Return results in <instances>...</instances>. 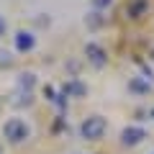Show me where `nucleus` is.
<instances>
[{"instance_id": "nucleus-5", "label": "nucleus", "mask_w": 154, "mask_h": 154, "mask_svg": "<svg viewBox=\"0 0 154 154\" xmlns=\"http://www.w3.org/2000/svg\"><path fill=\"white\" fill-rule=\"evenodd\" d=\"M36 46V38H33L31 31H18L16 33V49L18 51H31Z\"/></svg>"}, {"instance_id": "nucleus-2", "label": "nucleus", "mask_w": 154, "mask_h": 154, "mask_svg": "<svg viewBox=\"0 0 154 154\" xmlns=\"http://www.w3.org/2000/svg\"><path fill=\"white\" fill-rule=\"evenodd\" d=\"M3 136L11 144H21L23 139H28V126L21 118H11V121H5V126H3Z\"/></svg>"}, {"instance_id": "nucleus-13", "label": "nucleus", "mask_w": 154, "mask_h": 154, "mask_svg": "<svg viewBox=\"0 0 154 154\" xmlns=\"http://www.w3.org/2000/svg\"><path fill=\"white\" fill-rule=\"evenodd\" d=\"M5 28H8V23H5V18L0 16V36H3V33H5Z\"/></svg>"}, {"instance_id": "nucleus-14", "label": "nucleus", "mask_w": 154, "mask_h": 154, "mask_svg": "<svg viewBox=\"0 0 154 154\" xmlns=\"http://www.w3.org/2000/svg\"><path fill=\"white\" fill-rule=\"evenodd\" d=\"M152 118H154V108H152Z\"/></svg>"}, {"instance_id": "nucleus-8", "label": "nucleus", "mask_w": 154, "mask_h": 154, "mask_svg": "<svg viewBox=\"0 0 154 154\" xmlns=\"http://www.w3.org/2000/svg\"><path fill=\"white\" fill-rule=\"evenodd\" d=\"M144 11H146V0H136V3H131V5L126 8V13H128L131 18H141Z\"/></svg>"}, {"instance_id": "nucleus-6", "label": "nucleus", "mask_w": 154, "mask_h": 154, "mask_svg": "<svg viewBox=\"0 0 154 154\" xmlns=\"http://www.w3.org/2000/svg\"><path fill=\"white\" fill-rule=\"evenodd\" d=\"M62 93H64V98L67 95H75V98H82L85 93H88V88H85L80 80H72V82H67L64 88H62Z\"/></svg>"}, {"instance_id": "nucleus-4", "label": "nucleus", "mask_w": 154, "mask_h": 154, "mask_svg": "<svg viewBox=\"0 0 154 154\" xmlns=\"http://www.w3.org/2000/svg\"><path fill=\"white\" fill-rule=\"evenodd\" d=\"M85 54H88L90 64H95V67H103L105 62H108V57H105L103 46H98V44H88V46H85Z\"/></svg>"}, {"instance_id": "nucleus-12", "label": "nucleus", "mask_w": 154, "mask_h": 154, "mask_svg": "<svg viewBox=\"0 0 154 154\" xmlns=\"http://www.w3.org/2000/svg\"><path fill=\"white\" fill-rule=\"evenodd\" d=\"M90 3H93V8H95V11H103V8H108L110 3H113V0H90Z\"/></svg>"}, {"instance_id": "nucleus-15", "label": "nucleus", "mask_w": 154, "mask_h": 154, "mask_svg": "<svg viewBox=\"0 0 154 154\" xmlns=\"http://www.w3.org/2000/svg\"><path fill=\"white\" fill-rule=\"evenodd\" d=\"M152 57H154V51H152Z\"/></svg>"}, {"instance_id": "nucleus-10", "label": "nucleus", "mask_w": 154, "mask_h": 154, "mask_svg": "<svg viewBox=\"0 0 154 154\" xmlns=\"http://www.w3.org/2000/svg\"><path fill=\"white\" fill-rule=\"evenodd\" d=\"M11 64H13L11 51H3V49H0V67H11Z\"/></svg>"}, {"instance_id": "nucleus-1", "label": "nucleus", "mask_w": 154, "mask_h": 154, "mask_svg": "<svg viewBox=\"0 0 154 154\" xmlns=\"http://www.w3.org/2000/svg\"><path fill=\"white\" fill-rule=\"evenodd\" d=\"M105 128H108V123H105L103 116H90V118L82 121L80 134H82V139H88V141H98V139H103Z\"/></svg>"}, {"instance_id": "nucleus-11", "label": "nucleus", "mask_w": 154, "mask_h": 154, "mask_svg": "<svg viewBox=\"0 0 154 154\" xmlns=\"http://www.w3.org/2000/svg\"><path fill=\"white\" fill-rule=\"evenodd\" d=\"M88 23H90L93 28H98L100 23H103V18H100V13H98V11H95V13H90V16H88Z\"/></svg>"}, {"instance_id": "nucleus-3", "label": "nucleus", "mask_w": 154, "mask_h": 154, "mask_svg": "<svg viewBox=\"0 0 154 154\" xmlns=\"http://www.w3.org/2000/svg\"><path fill=\"white\" fill-rule=\"evenodd\" d=\"M146 139V131H144L141 126H126L121 131V141L126 144V146H136L139 141H144Z\"/></svg>"}, {"instance_id": "nucleus-7", "label": "nucleus", "mask_w": 154, "mask_h": 154, "mask_svg": "<svg viewBox=\"0 0 154 154\" xmlns=\"http://www.w3.org/2000/svg\"><path fill=\"white\" fill-rule=\"evenodd\" d=\"M33 85H36V75H33V72H23V75L18 77V88L26 90V95H28V90H31Z\"/></svg>"}, {"instance_id": "nucleus-9", "label": "nucleus", "mask_w": 154, "mask_h": 154, "mask_svg": "<svg viewBox=\"0 0 154 154\" xmlns=\"http://www.w3.org/2000/svg\"><path fill=\"white\" fill-rule=\"evenodd\" d=\"M128 88H131L134 93H149V90H152V85L144 82V80H131V85H128Z\"/></svg>"}]
</instances>
